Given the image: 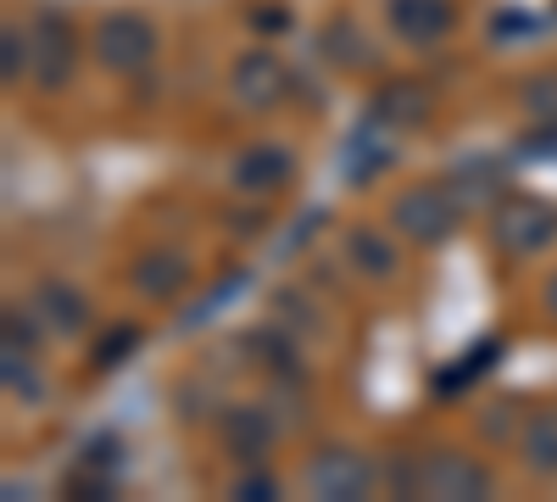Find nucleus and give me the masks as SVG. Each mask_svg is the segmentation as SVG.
Segmentation results:
<instances>
[{
    "label": "nucleus",
    "instance_id": "2eb2a0df",
    "mask_svg": "<svg viewBox=\"0 0 557 502\" xmlns=\"http://www.w3.org/2000/svg\"><path fill=\"white\" fill-rule=\"evenodd\" d=\"M7 391L23 396V402H39L45 396V380L28 369V357L17 352V341H7Z\"/></svg>",
    "mask_w": 557,
    "mask_h": 502
},
{
    "label": "nucleus",
    "instance_id": "f03ea898",
    "mask_svg": "<svg viewBox=\"0 0 557 502\" xmlns=\"http://www.w3.org/2000/svg\"><path fill=\"white\" fill-rule=\"evenodd\" d=\"M28 34V73L39 89H62L67 73H73V28L62 12H34V23L23 28Z\"/></svg>",
    "mask_w": 557,
    "mask_h": 502
},
{
    "label": "nucleus",
    "instance_id": "ddd939ff",
    "mask_svg": "<svg viewBox=\"0 0 557 502\" xmlns=\"http://www.w3.org/2000/svg\"><path fill=\"white\" fill-rule=\"evenodd\" d=\"M134 285L146 296H157V302H168V296H178L184 285H190V262L173 257V252H157V257H146L134 268Z\"/></svg>",
    "mask_w": 557,
    "mask_h": 502
},
{
    "label": "nucleus",
    "instance_id": "9d476101",
    "mask_svg": "<svg viewBox=\"0 0 557 502\" xmlns=\"http://www.w3.org/2000/svg\"><path fill=\"white\" fill-rule=\"evenodd\" d=\"M34 313H45V325H51L57 335H84L89 330V307L78 291H67L62 280H39L34 291Z\"/></svg>",
    "mask_w": 557,
    "mask_h": 502
},
{
    "label": "nucleus",
    "instance_id": "6e6552de",
    "mask_svg": "<svg viewBox=\"0 0 557 502\" xmlns=\"http://www.w3.org/2000/svg\"><path fill=\"white\" fill-rule=\"evenodd\" d=\"M285 96V62L273 51H246V62L235 68V101L240 107H273Z\"/></svg>",
    "mask_w": 557,
    "mask_h": 502
},
{
    "label": "nucleus",
    "instance_id": "7ed1b4c3",
    "mask_svg": "<svg viewBox=\"0 0 557 502\" xmlns=\"http://www.w3.org/2000/svg\"><path fill=\"white\" fill-rule=\"evenodd\" d=\"M96 51L112 73H139L157 62V28L139 17V12H112L101 28H96Z\"/></svg>",
    "mask_w": 557,
    "mask_h": 502
},
{
    "label": "nucleus",
    "instance_id": "39448f33",
    "mask_svg": "<svg viewBox=\"0 0 557 502\" xmlns=\"http://www.w3.org/2000/svg\"><path fill=\"white\" fill-rule=\"evenodd\" d=\"M552 235H557V207H546L535 196H513L496 212V246L513 252V257H530V252L552 246Z\"/></svg>",
    "mask_w": 557,
    "mask_h": 502
},
{
    "label": "nucleus",
    "instance_id": "412c9836",
    "mask_svg": "<svg viewBox=\"0 0 557 502\" xmlns=\"http://www.w3.org/2000/svg\"><path fill=\"white\" fill-rule=\"evenodd\" d=\"M546 307H552V313H557V280H552V285H546Z\"/></svg>",
    "mask_w": 557,
    "mask_h": 502
},
{
    "label": "nucleus",
    "instance_id": "f8f14e48",
    "mask_svg": "<svg viewBox=\"0 0 557 502\" xmlns=\"http://www.w3.org/2000/svg\"><path fill=\"white\" fill-rule=\"evenodd\" d=\"M519 452L541 480H557V407H535L519 430Z\"/></svg>",
    "mask_w": 557,
    "mask_h": 502
},
{
    "label": "nucleus",
    "instance_id": "0eeeda50",
    "mask_svg": "<svg viewBox=\"0 0 557 502\" xmlns=\"http://www.w3.org/2000/svg\"><path fill=\"white\" fill-rule=\"evenodd\" d=\"M290 173H296V157L285 146H246V157L235 162V191H251V196H273V191H285L290 185Z\"/></svg>",
    "mask_w": 557,
    "mask_h": 502
},
{
    "label": "nucleus",
    "instance_id": "aec40b11",
    "mask_svg": "<svg viewBox=\"0 0 557 502\" xmlns=\"http://www.w3.org/2000/svg\"><path fill=\"white\" fill-rule=\"evenodd\" d=\"M235 497H273V480L251 475V480H235Z\"/></svg>",
    "mask_w": 557,
    "mask_h": 502
},
{
    "label": "nucleus",
    "instance_id": "20e7f679",
    "mask_svg": "<svg viewBox=\"0 0 557 502\" xmlns=\"http://www.w3.org/2000/svg\"><path fill=\"white\" fill-rule=\"evenodd\" d=\"M374 480H380V469L362 458V452H351V446H323L318 458L307 464V491L312 497H368L374 491Z\"/></svg>",
    "mask_w": 557,
    "mask_h": 502
},
{
    "label": "nucleus",
    "instance_id": "6ab92c4d",
    "mask_svg": "<svg viewBox=\"0 0 557 502\" xmlns=\"http://www.w3.org/2000/svg\"><path fill=\"white\" fill-rule=\"evenodd\" d=\"M134 341H139V330H123V335H117V341H107V346H101V352H96V363H117V357H123V352H128V346H134Z\"/></svg>",
    "mask_w": 557,
    "mask_h": 502
},
{
    "label": "nucleus",
    "instance_id": "9b49d317",
    "mask_svg": "<svg viewBox=\"0 0 557 502\" xmlns=\"http://www.w3.org/2000/svg\"><path fill=\"white\" fill-rule=\"evenodd\" d=\"M278 425L268 419V407H223V441L240 452V458H262L273 446Z\"/></svg>",
    "mask_w": 557,
    "mask_h": 502
},
{
    "label": "nucleus",
    "instance_id": "4468645a",
    "mask_svg": "<svg viewBox=\"0 0 557 502\" xmlns=\"http://www.w3.org/2000/svg\"><path fill=\"white\" fill-rule=\"evenodd\" d=\"M346 252L368 280H391L396 273V246L380 241V230H346Z\"/></svg>",
    "mask_w": 557,
    "mask_h": 502
},
{
    "label": "nucleus",
    "instance_id": "1a4fd4ad",
    "mask_svg": "<svg viewBox=\"0 0 557 502\" xmlns=\"http://www.w3.org/2000/svg\"><path fill=\"white\" fill-rule=\"evenodd\" d=\"M385 17H391V28L407 45H435L451 28V7H446V0H391Z\"/></svg>",
    "mask_w": 557,
    "mask_h": 502
},
{
    "label": "nucleus",
    "instance_id": "dca6fc26",
    "mask_svg": "<svg viewBox=\"0 0 557 502\" xmlns=\"http://www.w3.org/2000/svg\"><path fill=\"white\" fill-rule=\"evenodd\" d=\"M524 112H530V118H552V112H557V78H552V73L524 78Z\"/></svg>",
    "mask_w": 557,
    "mask_h": 502
},
{
    "label": "nucleus",
    "instance_id": "f3484780",
    "mask_svg": "<svg viewBox=\"0 0 557 502\" xmlns=\"http://www.w3.org/2000/svg\"><path fill=\"white\" fill-rule=\"evenodd\" d=\"M380 112L385 118H396V123H412V118H424V96H418V89H391V96L380 101Z\"/></svg>",
    "mask_w": 557,
    "mask_h": 502
},
{
    "label": "nucleus",
    "instance_id": "f257e3e1",
    "mask_svg": "<svg viewBox=\"0 0 557 502\" xmlns=\"http://www.w3.org/2000/svg\"><path fill=\"white\" fill-rule=\"evenodd\" d=\"M457 218H462V207H457V196H451L446 185H418V191L396 196V207H391V230H401L407 241L441 246V241L457 230Z\"/></svg>",
    "mask_w": 557,
    "mask_h": 502
},
{
    "label": "nucleus",
    "instance_id": "423d86ee",
    "mask_svg": "<svg viewBox=\"0 0 557 502\" xmlns=\"http://www.w3.org/2000/svg\"><path fill=\"white\" fill-rule=\"evenodd\" d=\"M491 491H496L491 469L480 458H469V452L441 446V452H430V458H424V497L457 502V497H491Z\"/></svg>",
    "mask_w": 557,
    "mask_h": 502
},
{
    "label": "nucleus",
    "instance_id": "a211bd4d",
    "mask_svg": "<svg viewBox=\"0 0 557 502\" xmlns=\"http://www.w3.org/2000/svg\"><path fill=\"white\" fill-rule=\"evenodd\" d=\"M28 73V34L7 28V84H17Z\"/></svg>",
    "mask_w": 557,
    "mask_h": 502
}]
</instances>
